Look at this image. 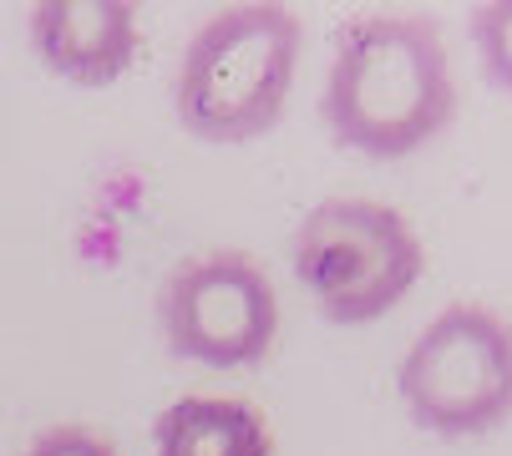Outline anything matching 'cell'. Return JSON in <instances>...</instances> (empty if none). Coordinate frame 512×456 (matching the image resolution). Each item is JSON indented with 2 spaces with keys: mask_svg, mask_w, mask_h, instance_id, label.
Listing matches in <instances>:
<instances>
[{
  "mask_svg": "<svg viewBox=\"0 0 512 456\" xmlns=\"http://www.w3.org/2000/svg\"><path fill=\"white\" fill-rule=\"evenodd\" d=\"M300 16L274 0H239L213 11L183 46L173 76L178 127L208 147L264 137L289 102L300 71Z\"/></svg>",
  "mask_w": 512,
  "mask_h": 456,
  "instance_id": "2",
  "label": "cell"
},
{
  "mask_svg": "<svg viewBox=\"0 0 512 456\" xmlns=\"http://www.w3.org/2000/svg\"><path fill=\"white\" fill-rule=\"evenodd\" d=\"M153 456H274V431L244 396H178L153 421Z\"/></svg>",
  "mask_w": 512,
  "mask_h": 456,
  "instance_id": "7",
  "label": "cell"
},
{
  "mask_svg": "<svg viewBox=\"0 0 512 456\" xmlns=\"http://www.w3.org/2000/svg\"><path fill=\"white\" fill-rule=\"evenodd\" d=\"M158 325L178 360L244 370L259 365L279 340V294L254 254L208 249L173 264V274L163 279Z\"/></svg>",
  "mask_w": 512,
  "mask_h": 456,
  "instance_id": "5",
  "label": "cell"
},
{
  "mask_svg": "<svg viewBox=\"0 0 512 456\" xmlns=\"http://www.w3.org/2000/svg\"><path fill=\"white\" fill-rule=\"evenodd\" d=\"M467 31L482 56V76L502 97H512V0H482V6H472Z\"/></svg>",
  "mask_w": 512,
  "mask_h": 456,
  "instance_id": "8",
  "label": "cell"
},
{
  "mask_svg": "<svg viewBox=\"0 0 512 456\" xmlns=\"http://www.w3.org/2000/svg\"><path fill=\"white\" fill-rule=\"evenodd\" d=\"M426 269L411 218L376 198H325L295 228V274L335 325H371Z\"/></svg>",
  "mask_w": 512,
  "mask_h": 456,
  "instance_id": "3",
  "label": "cell"
},
{
  "mask_svg": "<svg viewBox=\"0 0 512 456\" xmlns=\"http://www.w3.org/2000/svg\"><path fill=\"white\" fill-rule=\"evenodd\" d=\"M396 391L406 416L447 441L487 436L512 416V325L477 299H452L406 345Z\"/></svg>",
  "mask_w": 512,
  "mask_h": 456,
  "instance_id": "4",
  "label": "cell"
},
{
  "mask_svg": "<svg viewBox=\"0 0 512 456\" xmlns=\"http://www.w3.org/2000/svg\"><path fill=\"white\" fill-rule=\"evenodd\" d=\"M457 112L452 56L421 11H360L335 31L320 117L365 158H411Z\"/></svg>",
  "mask_w": 512,
  "mask_h": 456,
  "instance_id": "1",
  "label": "cell"
},
{
  "mask_svg": "<svg viewBox=\"0 0 512 456\" xmlns=\"http://www.w3.org/2000/svg\"><path fill=\"white\" fill-rule=\"evenodd\" d=\"M21 456H122L117 441H107L97 426H82V421H56L46 431L31 436V446Z\"/></svg>",
  "mask_w": 512,
  "mask_h": 456,
  "instance_id": "9",
  "label": "cell"
},
{
  "mask_svg": "<svg viewBox=\"0 0 512 456\" xmlns=\"http://www.w3.org/2000/svg\"><path fill=\"white\" fill-rule=\"evenodd\" d=\"M36 61L71 87H112L142 51L132 0H36L26 16Z\"/></svg>",
  "mask_w": 512,
  "mask_h": 456,
  "instance_id": "6",
  "label": "cell"
}]
</instances>
